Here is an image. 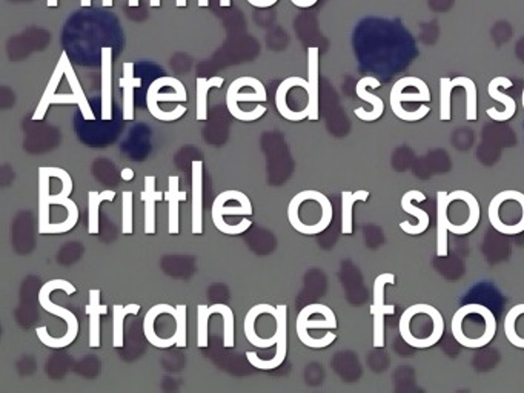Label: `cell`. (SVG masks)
<instances>
[{"label": "cell", "mask_w": 524, "mask_h": 393, "mask_svg": "<svg viewBox=\"0 0 524 393\" xmlns=\"http://www.w3.org/2000/svg\"><path fill=\"white\" fill-rule=\"evenodd\" d=\"M73 178L62 168H39V233L66 234L79 221V208L69 198Z\"/></svg>", "instance_id": "1"}, {"label": "cell", "mask_w": 524, "mask_h": 393, "mask_svg": "<svg viewBox=\"0 0 524 393\" xmlns=\"http://www.w3.org/2000/svg\"><path fill=\"white\" fill-rule=\"evenodd\" d=\"M452 335L458 344L468 349H481L495 337L497 320L493 312L483 305H465L452 317Z\"/></svg>", "instance_id": "2"}, {"label": "cell", "mask_w": 524, "mask_h": 393, "mask_svg": "<svg viewBox=\"0 0 524 393\" xmlns=\"http://www.w3.org/2000/svg\"><path fill=\"white\" fill-rule=\"evenodd\" d=\"M403 341L415 349L435 346L445 334V320L440 310L426 303L412 305L400 317L398 325Z\"/></svg>", "instance_id": "3"}, {"label": "cell", "mask_w": 524, "mask_h": 393, "mask_svg": "<svg viewBox=\"0 0 524 393\" xmlns=\"http://www.w3.org/2000/svg\"><path fill=\"white\" fill-rule=\"evenodd\" d=\"M332 217L334 209L329 198L318 190H301L289 201V223L303 235L321 234L331 225Z\"/></svg>", "instance_id": "4"}, {"label": "cell", "mask_w": 524, "mask_h": 393, "mask_svg": "<svg viewBox=\"0 0 524 393\" xmlns=\"http://www.w3.org/2000/svg\"><path fill=\"white\" fill-rule=\"evenodd\" d=\"M54 290H64L65 294H68V295H74L77 292V289L74 287L73 283H69V281H66V280H51V281H48V283H45L39 292L40 306H42L46 312H49V314H53L56 317H60L62 320H65L66 334L62 338H54V337H51L48 334L45 326L37 327L36 334H37V338L40 340L42 344H45L48 347H53V349H62V347L73 344L74 340L77 338V335H79V320L73 314V312H69L68 309L53 303L51 298H49V295H51V292H54Z\"/></svg>", "instance_id": "5"}, {"label": "cell", "mask_w": 524, "mask_h": 393, "mask_svg": "<svg viewBox=\"0 0 524 393\" xmlns=\"http://www.w3.org/2000/svg\"><path fill=\"white\" fill-rule=\"evenodd\" d=\"M488 217L492 228L503 235L524 233V194L515 189L501 190L490 200Z\"/></svg>", "instance_id": "6"}, {"label": "cell", "mask_w": 524, "mask_h": 393, "mask_svg": "<svg viewBox=\"0 0 524 393\" xmlns=\"http://www.w3.org/2000/svg\"><path fill=\"white\" fill-rule=\"evenodd\" d=\"M240 102H266V89L258 78L254 77H238L234 80L226 93V105L231 116L236 117L241 122H254L266 113L265 106H256L251 111H243L238 103Z\"/></svg>", "instance_id": "7"}, {"label": "cell", "mask_w": 524, "mask_h": 393, "mask_svg": "<svg viewBox=\"0 0 524 393\" xmlns=\"http://www.w3.org/2000/svg\"><path fill=\"white\" fill-rule=\"evenodd\" d=\"M481 209L477 197L469 190L458 189L448 197V228L450 234L468 235L480 223Z\"/></svg>", "instance_id": "8"}, {"label": "cell", "mask_w": 524, "mask_h": 393, "mask_svg": "<svg viewBox=\"0 0 524 393\" xmlns=\"http://www.w3.org/2000/svg\"><path fill=\"white\" fill-rule=\"evenodd\" d=\"M430 102V91L425 80L418 77H403L391 89L389 103L392 113L400 120H405L406 105H425Z\"/></svg>", "instance_id": "9"}, {"label": "cell", "mask_w": 524, "mask_h": 393, "mask_svg": "<svg viewBox=\"0 0 524 393\" xmlns=\"http://www.w3.org/2000/svg\"><path fill=\"white\" fill-rule=\"evenodd\" d=\"M397 278L392 272L380 274L372 286L371 315L374 318V347L385 346V317L395 314L394 305H386L385 295L388 286H395Z\"/></svg>", "instance_id": "10"}, {"label": "cell", "mask_w": 524, "mask_h": 393, "mask_svg": "<svg viewBox=\"0 0 524 393\" xmlns=\"http://www.w3.org/2000/svg\"><path fill=\"white\" fill-rule=\"evenodd\" d=\"M337 317L331 307L325 305H309L301 309L297 317L296 330L300 341L306 347L317 349L316 341L311 337V330L323 329V330H336L337 329Z\"/></svg>", "instance_id": "11"}, {"label": "cell", "mask_w": 524, "mask_h": 393, "mask_svg": "<svg viewBox=\"0 0 524 393\" xmlns=\"http://www.w3.org/2000/svg\"><path fill=\"white\" fill-rule=\"evenodd\" d=\"M186 100H188L186 89H176L174 93H168V94L160 93V86L157 83V80H154V82L151 83V86L148 88V93H146L148 111L157 120H162V122H174V120H178L181 116H185L186 108L178 105L174 111H165V109L158 108V103H162V102H186Z\"/></svg>", "instance_id": "12"}, {"label": "cell", "mask_w": 524, "mask_h": 393, "mask_svg": "<svg viewBox=\"0 0 524 393\" xmlns=\"http://www.w3.org/2000/svg\"><path fill=\"white\" fill-rule=\"evenodd\" d=\"M277 310H278V320H277L278 341L276 344L277 346L276 355L272 357L271 359H263V358H258V355L254 354V352H246L248 361L254 367H257L260 370L277 369L278 366L283 364V361L286 359V352H288V307L285 305H280V306H277Z\"/></svg>", "instance_id": "13"}, {"label": "cell", "mask_w": 524, "mask_h": 393, "mask_svg": "<svg viewBox=\"0 0 524 393\" xmlns=\"http://www.w3.org/2000/svg\"><path fill=\"white\" fill-rule=\"evenodd\" d=\"M425 200H426V194L421 193V190H417V189L408 190V193L401 197V200H400L401 209L405 210L406 214L417 218L415 225L409 223V221H401L400 229L405 234H408V235H421V234H425V230H428L429 223H430L429 214L426 213L425 209H420V208L415 206V203H423Z\"/></svg>", "instance_id": "14"}, {"label": "cell", "mask_w": 524, "mask_h": 393, "mask_svg": "<svg viewBox=\"0 0 524 393\" xmlns=\"http://www.w3.org/2000/svg\"><path fill=\"white\" fill-rule=\"evenodd\" d=\"M500 86H503V88H512L513 85L510 82V78L503 77V76L495 77V78L492 80V82L488 86V94L493 100H497V102L503 103V109L498 111L497 108H488L486 114L492 120H495V122H508V120H510L513 116H515V113H517V103H515V100H513L510 96H508L505 93H501V91L498 89Z\"/></svg>", "instance_id": "15"}, {"label": "cell", "mask_w": 524, "mask_h": 393, "mask_svg": "<svg viewBox=\"0 0 524 393\" xmlns=\"http://www.w3.org/2000/svg\"><path fill=\"white\" fill-rule=\"evenodd\" d=\"M372 86V88H380V80H377L376 77H363L361 80H358V83L356 86V93H357V97L365 100V102L371 103V109H365V108H357L354 113L356 116L363 120V122H376V120H378L383 113H385V102L377 96H372L368 88Z\"/></svg>", "instance_id": "16"}, {"label": "cell", "mask_w": 524, "mask_h": 393, "mask_svg": "<svg viewBox=\"0 0 524 393\" xmlns=\"http://www.w3.org/2000/svg\"><path fill=\"white\" fill-rule=\"evenodd\" d=\"M228 190H225V193H221L218 197H216L214 200V205H213V213H211V215H213V221L216 228L220 230L221 234H226V235H234V230L231 229V226L226 223L225 217L226 215H253V205H251V201H240V203L237 206H228Z\"/></svg>", "instance_id": "17"}, {"label": "cell", "mask_w": 524, "mask_h": 393, "mask_svg": "<svg viewBox=\"0 0 524 393\" xmlns=\"http://www.w3.org/2000/svg\"><path fill=\"white\" fill-rule=\"evenodd\" d=\"M296 86H300L303 88L305 91H308V80L301 78V77H288L286 80H283V82L280 83V86L277 88V93H276V105H277V111L278 114L289 120V122H301V120H305L309 117V113L308 111H303V113H300V111H294L292 108H289L288 105V93Z\"/></svg>", "instance_id": "18"}, {"label": "cell", "mask_w": 524, "mask_h": 393, "mask_svg": "<svg viewBox=\"0 0 524 393\" xmlns=\"http://www.w3.org/2000/svg\"><path fill=\"white\" fill-rule=\"evenodd\" d=\"M318 71H320V51L317 46L308 49V113L309 120H318Z\"/></svg>", "instance_id": "19"}, {"label": "cell", "mask_w": 524, "mask_h": 393, "mask_svg": "<svg viewBox=\"0 0 524 393\" xmlns=\"http://www.w3.org/2000/svg\"><path fill=\"white\" fill-rule=\"evenodd\" d=\"M102 120L113 118V49L102 48Z\"/></svg>", "instance_id": "20"}, {"label": "cell", "mask_w": 524, "mask_h": 393, "mask_svg": "<svg viewBox=\"0 0 524 393\" xmlns=\"http://www.w3.org/2000/svg\"><path fill=\"white\" fill-rule=\"evenodd\" d=\"M86 315L89 317V347H100V317L108 314V306L100 303V290H89V303L85 306Z\"/></svg>", "instance_id": "21"}, {"label": "cell", "mask_w": 524, "mask_h": 393, "mask_svg": "<svg viewBox=\"0 0 524 393\" xmlns=\"http://www.w3.org/2000/svg\"><path fill=\"white\" fill-rule=\"evenodd\" d=\"M193 217H191V221H193V234L194 235H200L203 233V223H201V194H203V161L201 160H194L193 165Z\"/></svg>", "instance_id": "22"}, {"label": "cell", "mask_w": 524, "mask_h": 393, "mask_svg": "<svg viewBox=\"0 0 524 393\" xmlns=\"http://www.w3.org/2000/svg\"><path fill=\"white\" fill-rule=\"evenodd\" d=\"M448 197L446 190L437 193V257L449 255V228H448Z\"/></svg>", "instance_id": "23"}, {"label": "cell", "mask_w": 524, "mask_h": 393, "mask_svg": "<svg viewBox=\"0 0 524 393\" xmlns=\"http://www.w3.org/2000/svg\"><path fill=\"white\" fill-rule=\"evenodd\" d=\"M140 86H142V78L134 77V63L125 62L120 88L124 91V120L126 122L134 118V89Z\"/></svg>", "instance_id": "24"}, {"label": "cell", "mask_w": 524, "mask_h": 393, "mask_svg": "<svg viewBox=\"0 0 524 393\" xmlns=\"http://www.w3.org/2000/svg\"><path fill=\"white\" fill-rule=\"evenodd\" d=\"M145 189L142 194V200L145 205V234H156V203L163 200V194L156 190V177H145Z\"/></svg>", "instance_id": "25"}, {"label": "cell", "mask_w": 524, "mask_h": 393, "mask_svg": "<svg viewBox=\"0 0 524 393\" xmlns=\"http://www.w3.org/2000/svg\"><path fill=\"white\" fill-rule=\"evenodd\" d=\"M180 178L178 175H169L168 177V205H169V213H168V233L171 235H177L180 230L178 225V205L180 201H186V193L178 189Z\"/></svg>", "instance_id": "26"}, {"label": "cell", "mask_w": 524, "mask_h": 393, "mask_svg": "<svg viewBox=\"0 0 524 393\" xmlns=\"http://www.w3.org/2000/svg\"><path fill=\"white\" fill-rule=\"evenodd\" d=\"M369 197V190H356V193L343 190L341 193V233L345 235L354 233V205L357 201L365 203Z\"/></svg>", "instance_id": "27"}, {"label": "cell", "mask_w": 524, "mask_h": 393, "mask_svg": "<svg viewBox=\"0 0 524 393\" xmlns=\"http://www.w3.org/2000/svg\"><path fill=\"white\" fill-rule=\"evenodd\" d=\"M505 334L512 346L524 349V303L510 307L505 320Z\"/></svg>", "instance_id": "28"}, {"label": "cell", "mask_w": 524, "mask_h": 393, "mask_svg": "<svg viewBox=\"0 0 524 393\" xmlns=\"http://www.w3.org/2000/svg\"><path fill=\"white\" fill-rule=\"evenodd\" d=\"M64 76H65V54L62 53V56H60L59 62L56 65L54 73H53L51 78H49V82L46 85L45 93H44L42 98H40V102L37 105L36 113L33 116V120H36V122H40V120L45 118L46 111L49 109V100H51V97L56 94V89H57L60 80H62Z\"/></svg>", "instance_id": "29"}, {"label": "cell", "mask_w": 524, "mask_h": 393, "mask_svg": "<svg viewBox=\"0 0 524 393\" xmlns=\"http://www.w3.org/2000/svg\"><path fill=\"white\" fill-rule=\"evenodd\" d=\"M64 54H65V77L68 80V85H69V88H71L73 94L77 98V106L80 108V111H82L84 118L85 120H89V122H93V120H96V116L93 113V109H91V106H89V102H88V98H86V96L84 93L82 86H80L79 77H77V74L74 71V68L71 66V62H69L68 54L65 51H64Z\"/></svg>", "instance_id": "30"}, {"label": "cell", "mask_w": 524, "mask_h": 393, "mask_svg": "<svg viewBox=\"0 0 524 393\" xmlns=\"http://www.w3.org/2000/svg\"><path fill=\"white\" fill-rule=\"evenodd\" d=\"M257 312H258V305L251 307L249 312L246 314L245 318V335L246 340L251 342V344L258 347V349H269L271 346H276L278 341V330L276 332L274 337L271 338H261L257 332Z\"/></svg>", "instance_id": "31"}, {"label": "cell", "mask_w": 524, "mask_h": 393, "mask_svg": "<svg viewBox=\"0 0 524 393\" xmlns=\"http://www.w3.org/2000/svg\"><path fill=\"white\" fill-rule=\"evenodd\" d=\"M116 198L114 190H104V193H96L89 190L88 193V233L99 234V208L102 201H113Z\"/></svg>", "instance_id": "32"}, {"label": "cell", "mask_w": 524, "mask_h": 393, "mask_svg": "<svg viewBox=\"0 0 524 393\" xmlns=\"http://www.w3.org/2000/svg\"><path fill=\"white\" fill-rule=\"evenodd\" d=\"M140 312L138 305L128 306H113V346L120 349L124 347V325L128 315H137Z\"/></svg>", "instance_id": "33"}, {"label": "cell", "mask_w": 524, "mask_h": 393, "mask_svg": "<svg viewBox=\"0 0 524 393\" xmlns=\"http://www.w3.org/2000/svg\"><path fill=\"white\" fill-rule=\"evenodd\" d=\"M225 83L223 77H198L197 78V120L205 122L208 118V106H206V97L211 88H221Z\"/></svg>", "instance_id": "34"}, {"label": "cell", "mask_w": 524, "mask_h": 393, "mask_svg": "<svg viewBox=\"0 0 524 393\" xmlns=\"http://www.w3.org/2000/svg\"><path fill=\"white\" fill-rule=\"evenodd\" d=\"M461 88L455 78L441 77L440 78V120L441 122H450L452 118V91Z\"/></svg>", "instance_id": "35"}, {"label": "cell", "mask_w": 524, "mask_h": 393, "mask_svg": "<svg viewBox=\"0 0 524 393\" xmlns=\"http://www.w3.org/2000/svg\"><path fill=\"white\" fill-rule=\"evenodd\" d=\"M460 86L466 91V120L468 122H477L478 113H477V103H478V94H477V85L472 78L466 76L457 77Z\"/></svg>", "instance_id": "36"}, {"label": "cell", "mask_w": 524, "mask_h": 393, "mask_svg": "<svg viewBox=\"0 0 524 393\" xmlns=\"http://www.w3.org/2000/svg\"><path fill=\"white\" fill-rule=\"evenodd\" d=\"M211 314H220L223 318V346L234 347V312L226 305L209 306Z\"/></svg>", "instance_id": "37"}, {"label": "cell", "mask_w": 524, "mask_h": 393, "mask_svg": "<svg viewBox=\"0 0 524 393\" xmlns=\"http://www.w3.org/2000/svg\"><path fill=\"white\" fill-rule=\"evenodd\" d=\"M213 315L208 306H197V344L205 349L209 344V317Z\"/></svg>", "instance_id": "38"}, {"label": "cell", "mask_w": 524, "mask_h": 393, "mask_svg": "<svg viewBox=\"0 0 524 393\" xmlns=\"http://www.w3.org/2000/svg\"><path fill=\"white\" fill-rule=\"evenodd\" d=\"M122 230L124 234H133V193L125 190L122 194Z\"/></svg>", "instance_id": "39"}, {"label": "cell", "mask_w": 524, "mask_h": 393, "mask_svg": "<svg viewBox=\"0 0 524 393\" xmlns=\"http://www.w3.org/2000/svg\"><path fill=\"white\" fill-rule=\"evenodd\" d=\"M177 307V322H178V341L177 347H186V306L178 305Z\"/></svg>", "instance_id": "40"}, {"label": "cell", "mask_w": 524, "mask_h": 393, "mask_svg": "<svg viewBox=\"0 0 524 393\" xmlns=\"http://www.w3.org/2000/svg\"><path fill=\"white\" fill-rule=\"evenodd\" d=\"M77 105V98L76 96L71 93V94H54L51 97V100H49V105Z\"/></svg>", "instance_id": "41"}, {"label": "cell", "mask_w": 524, "mask_h": 393, "mask_svg": "<svg viewBox=\"0 0 524 393\" xmlns=\"http://www.w3.org/2000/svg\"><path fill=\"white\" fill-rule=\"evenodd\" d=\"M291 2L300 8H309L312 5H316L317 0H291Z\"/></svg>", "instance_id": "42"}, {"label": "cell", "mask_w": 524, "mask_h": 393, "mask_svg": "<svg viewBox=\"0 0 524 393\" xmlns=\"http://www.w3.org/2000/svg\"><path fill=\"white\" fill-rule=\"evenodd\" d=\"M278 0H257V4L254 6L257 8H269L272 5H276Z\"/></svg>", "instance_id": "43"}, {"label": "cell", "mask_w": 524, "mask_h": 393, "mask_svg": "<svg viewBox=\"0 0 524 393\" xmlns=\"http://www.w3.org/2000/svg\"><path fill=\"white\" fill-rule=\"evenodd\" d=\"M120 175H122L124 180L129 181V180L134 178V170L131 169V168H125V169H122V173H120Z\"/></svg>", "instance_id": "44"}, {"label": "cell", "mask_w": 524, "mask_h": 393, "mask_svg": "<svg viewBox=\"0 0 524 393\" xmlns=\"http://www.w3.org/2000/svg\"><path fill=\"white\" fill-rule=\"evenodd\" d=\"M197 5L200 8H206V6H209V0H197Z\"/></svg>", "instance_id": "45"}, {"label": "cell", "mask_w": 524, "mask_h": 393, "mask_svg": "<svg viewBox=\"0 0 524 393\" xmlns=\"http://www.w3.org/2000/svg\"><path fill=\"white\" fill-rule=\"evenodd\" d=\"M176 5L178 8H185L188 5V0H176Z\"/></svg>", "instance_id": "46"}, {"label": "cell", "mask_w": 524, "mask_h": 393, "mask_svg": "<svg viewBox=\"0 0 524 393\" xmlns=\"http://www.w3.org/2000/svg\"><path fill=\"white\" fill-rule=\"evenodd\" d=\"M46 5L49 8H56L59 5V0H46Z\"/></svg>", "instance_id": "47"}, {"label": "cell", "mask_w": 524, "mask_h": 393, "mask_svg": "<svg viewBox=\"0 0 524 393\" xmlns=\"http://www.w3.org/2000/svg\"><path fill=\"white\" fill-rule=\"evenodd\" d=\"M218 4H220V6L228 8V6H231V0H218Z\"/></svg>", "instance_id": "48"}, {"label": "cell", "mask_w": 524, "mask_h": 393, "mask_svg": "<svg viewBox=\"0 0 524 393\" xmlns=\"http://www.w3.org/2000/svg\"><path fill=\"white\" fill-rule=\"evenodd\" d=\"M113 4H114V0H102V5H104L105 8L113 6Z\"/></svg>", "instance_id": "49"}, {"label": "cell", "mask_w": 524, "mask_h": 393, "mask_svg": "<svg viewBox=\"0 0 524 393\" xmlns=\"http://www.w3.org/2000/svg\"><path fill=\"white\" fill-rule=\"evenodd\" d=\"M128 5L131 8H137L138 6V0H128Z\"/></svg>", "instance_id": "50"}, {"label": "cell", "mask_w": 524, "mask_h": 393, "mask_svg": "<svg viewBox=\"0 0 524 393\" xmlns=\"http://www.w3.org/2000/svg\"><path fill=\"white\" fill-rule=\"evenodd\" d=\"M149 5L153 8H158L160 6V0H149Z\"/></svg>", "instance_id": "51"}, {"label": "cell", "mask_w": 524, "mask_h": 393, "mask_svg": "<svg viewBox=\"0 0 524 393\" xmlns=\"http://www.w3.org/2000/svg\"><path fill=\"white\" fill-rule=\"evenodd\" d=\"M80 5L84 8H89L91 6V0H80Z\"/></svg>", "instance_id": "52"}, {"label": "cell", "mask_w": 524, "mask_h": 393, "mask_svg": "<svg viewBox=\"0 0 524 393\" xmlns=\"http://www.w3.org/2000/svg\"><path fill=\"white\" fill-rule=\"evenodd\" d=\"M521 103H523V109H524V89H523V94H521Z\"/></svg>", "instance_id": "53"}]
</instances>
